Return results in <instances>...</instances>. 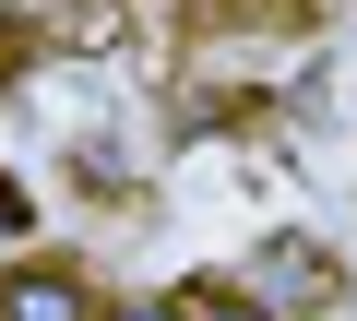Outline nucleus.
<instances>
[{
  "mask_svg": "<svg viewBox=\"0 0 357 321\" xmlns=\"http://www.w3.org/2000/svg\"><path fill=\"white\" fill-rule=\"evenodd\" d=\"M0 321H96V285L72 262H0Z\"/></svg>",
  "mask_w": 357,
  "mask_h": 321,
  "instance_id": "1",
  "label": "nucleus"
},
{
  "mask_svg": "<svg viewBox=\"0 0 357 321\" xmlns=\"http://www.w3.org/2000/svg\"><path fill=\"white\" fill-rule=\"evenodd\" d=\"M333 285H345V274H333L310 238H274V250L250 262V297H262V309H286V321H298V309H321Z\"/></svg>",
  "mask_w": 357,
  "mask_h": 321,
  "instance_id": "2",
  "label": "nucleus"
},
{
  "mask_svg": "<svg viewBox=\"0 0 357 321\" xmlns=\"http://www.w3.org/2000/svg\"><path fill=\"white\" fill-rule=\"evenodd\" d=\"M0 36H36V48H84V36H96V0H0Z\"/></svg>",
  "mask_w": 357,
  "mask_h": 321,
  "instance_id": "3",
  "label": "nucleus"
},
{
  "mask_svg": "<svg viewBox=\"0 0 357 321\" xmlns=\"http://www.w3.org/2000/svg\"><path fill=\"white\" fill-rule=\"evenodd\" d=\"M178 321H286V309H262V297L227 285V274H191V285H178Z\"/></svg>",
  "mask_w": 357,
  "mask_h": 321,
  "instance_id": "4",
  "label": "nucleus"
},
{
  "mask_svg": "<svg viewBox=\"0 0 357 321\" xmlns=\"http://www.w3.org/2000/svg\"><path fill=\"white\" fill-rule=\"evenodd\" d=\"M24 226H36V203H24L13 179H0V262H13V250H24Z\"/></svg>",
  "mask_w": 357,
  "mask_h": 321,
  "instance_id": "5",
  "label": "nucleus"
}]
</instances>
